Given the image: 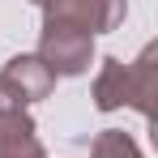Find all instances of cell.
Wrapping results in <instances>:
<instances>
[{
    "instance_id": "6da1fadb",
    "label": "cell",
    "mask_w": 158,
    "mask_h": 158,
    "mask_svg": "<svg viewBox=\"0 0 158 158\" xmlns=\"http://www.w3.org/2000/svg\"><path fill=\"white\" fill-rule=\"evenodd\" d=\"M154 94H158V43H150L132 64L107 56L98 77H94V107L98 111L132 107L150 120L154 115Z\"/></svg>"
},
{
    "instance_id": "7a4b0ae2",
    "label": "cell",
    "mask_w": 158,
    "mask_h": 158,
    "mask_svg": "<svg viewBox=\"0 0 158 158\" xmlns=\"http://www.w3.org/2000/svg\"><path fill=\"white\" fill-rule=\"evenodd\" d=\"M128 0H43V26H69L81 34H107L124 22Z\"/></svg>"
},
{
    "instance_id": "3957f363",
    "label": "cell",
    "mask_w": 158,
    "mask_h": 158,
    "mask_svg": "<svg viewBox=\"0 0 158 158\" xmlns=\"http://www.w3.org/2000/svg\"><path fill=\"white\" fill-rule=\"evenodd\" d=\"M34 56L52 69L56 77H81V73H90L94 39L81 34V30H69V26H43Z\"/></svg>"
},
{
    "instance_id": "277c9868",
    "label": "cell",
    "mask_w": 158,
    "mask_h": 158,
    "mask_svg": "<svg viewBox=\"0 0 158 158\" xmlns=\"http://www.w3.org/2000/svg\"><path fill=\"white\" fill-rule=\"evenodd\" d=\"M0 81L22 98V103H43V98H52L56 90V73L39 60V56H13L9 64H4V73H0Z\"/></svg>"
},
{
    "instance_id": "5b68a950",
    "label": "cell",
    "mask_w": 158,
    "mask_h": 158,
    "mask_svg": "<svg viewBox=\"0 0 158 158\" xmlns=\"http://www.w3.org/2000/svg\"><path fill=\"white\" fill-rule=\"evenodd\" d=\"M0 158H47L30 111L0 115Z\"/></svg>"
},
{
    "instance_id": "8992f818",
    "label": "cell",
    "mask_w": 158,
    "mask_h": 158,
    "mask_svg": "<svg viewBox=\"0 0 158 158\" xmlns=\"http://www.w3.org/2000/svg\"><path fill=\"white\" fill-rule=\"evenodd\" d=\"M90 158H145V154L124 128H103L90 145Z\"/></svg>"
},
{
    "instance_id": "52a82bcc",
    "label": "cell",
    "mask_w": 158,
    "mask_h": 158,
    "mask_svg": "<svg viewBox=\"0 0 158 158\" xmlns=\"http://www.w3.org/2000/svg\"><path fill=\"white\" fill-rule=\"evenodd\" d=\"M13 111H26V103H22V98L0 81V115H13Z\"/></svg>"
},
{
    "instance_id": "ba28073f",
    "label": "cell",
    "mask_w": 158,
    "mask_h": 158,
    "mask_svg": "<svg viewBox=\"0 0 158 158\" xmlns=\"http://www.w3.org/2000/svg\"><path fill=\"white\" fill-rule=\"evenodd\" d=\"M34 4H43V0H34Z\"/></svg>"
}]
</instances>
